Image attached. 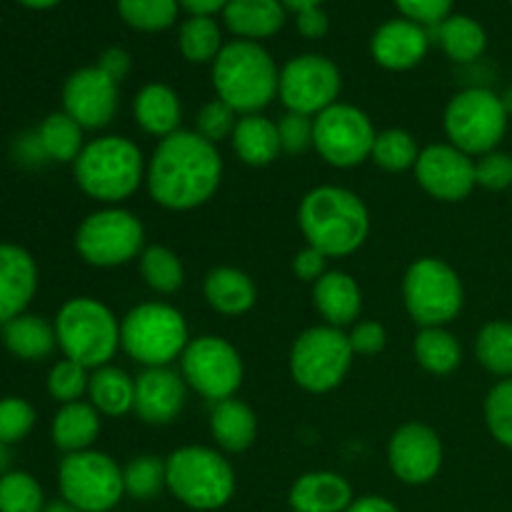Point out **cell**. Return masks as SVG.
Segmentation results:
<instances>
[{"label": "cell", "mask_w": 512, "mask_h": 512, "mask_svg": "<svg viewBox=\"0 0 512 512\" xmlns=\"http://www.w3.org/2000/svg\"><path fill=\"white\" fill-rule=\"evenodd\" d=\"M45 512H80V510L70 508L68 503H63V500H60V503H53V505H48V508H45Z\"/></svg>", "instance_id": "cell-58"}, {"label": "cell", "mask_w": 512, "mask_h": 512, "mask_svg": "<svg viewBox=\"0 0 512 512\" xmlns=\"http://www.w3.org/2000/svg\"><path fill=\"white\" fill-rule=\"evenodd\" d=\"M210 435L223 453H245L258 438V418L243 400H220L210 410Z\"/></svg>", "instance_id": "cell-26"}, {"label": "cell", "mask_w": 512, "mask_h": 512, "mask_svg": "<svg viewBox=\"0 0 512 512\" xmlns=\"http://www.w3.org/2000/svg\"><path fill=\"white\" fill-rule=\"evenodd\" d=\"M485 425L503 448L512 450V378L500 380L485 398Z\"/></svg>", "instance_id": "cell-42"}, {"label": "cell", "mask_w": 512, "mask_h": 512, "mask_svg": "<svg viewBox=\"0 0 512 512\" xmlns=\"http://www.w3.org/2000/svg\"><path fill=\"white\" fill-rule=\"evenodd\" d=\"M23 5H28V8H50V5L60 3V0H20Z\"/></svg>", "instance_id": "cell-57"}, {"label": "cell", "mask_w": 512, "mask_h": 512, "mask_svg": "<svg viewBox=\"0 0 512 512\" xmlns=\"http://www.w3.org/2000/svg\"><path fill=\"white\" fill-rule=\"evenodd\" d=\"M75 250L93 268H120L143 255L145 228L123 205H105L78 225Z\"/></svg>", "instance_id": "cell-11"}, {"label": "cell", "mask_w": 512, "mask_h": 512, "mask_svg": "<svg viewBox=\"0 0 512 512\" xmlns=\"http://www.w3.org/2000/svg\"><path fill=\"white\" fill-rule=\"evenodd\" d=\"M418 185L440 203H460L475 190V160L450 143H433L420 150L415 163Z\"/></svg>", "instance_id": "cell-16"}, {"label": "cell", "mask_w": 512, "mask_h": 512, "mask_svg": "<svg viewBox=\"0 0 512 512\" xmlns=\"http://www.w3.org/2000/svg\"><path fill=\"white\" fill-rule=\"evenodd\" d=\"M375 130L365 110L350 103H335L315 118L313 148L333 168H355L373 155Z\"/></svg>", "instance_id": "cell-14"}, {"label": "cell", "mask_w": 512, "mask_h": 512, "mask_svg": "<svg viewBox=\"0 0 512 512\" xmlns=\"http://www.w3.org/2000/svg\"><path fill=\"white\" fill-rule=\"evenodd\" d=\"M8 465H10V453H8V445L0 443V478L8 473Z\"/></svg>", "instance_id": "cell-56"}, {"label": "cell", "mask_w": 512, "mask_h": 512, "mask_svg": "<svg viewBox=\"0 0 512 512\" xmlns=\"http://www.w3.org/2000/svg\"><path fill=\"white\" fill-rule=\"evenodd\" d=\"M330 23H328V15L318 8H305V10H298V30L303 38L308 40H318L323 38L325 33H328Z\"/></svg>", "instance_id": "cell-52"}, {"label": "cell", "mask_w": 512, "mask_h": 512, "mask_svg": "<svg viewBox=\"0 0 512 512\" xmlns=\"http://www.w3.org/2000/svg\"><path fill=\"white\" fill-rule=\"evenodd\" d=\"M293 273L298 275L305 283H318L325 273H328V258H325L320 250L305 245L303 250H298L293 258Z\"/></svg>", "instance_id": "cell-50"}, {"label": "cell", "mask_w": 512, "mask_h": 512, "mask_svg": "<svg viewBox=\"0 0 512 512\" xmlns=\"http://www.w3.org/2000/svg\"><path fill=\"white\" fill-rule=\"evenodd\" d=\"M503 105H505V110H508V115H512V88L503 95Z\"/></svg>", "instance_id": "cell-59"}, {"label": "cell", "mask_w": 512, "mask_h": 512, "mask_svg": "<svg viewBox=\"0 0 512 512\" xmlns=\"http://www.w3.org/2000/svg\"><path fill=\"white\" fill-rule=\"evenodd\" d=\"M178 43L180 53L190 63H210L225 48L218 23L210 15H193L190 20H185L183 28H180Z\"/></svg>", "instance_id": "cell-37"}, {"label": "cell", "mask_w": 512, "mask_h": 512, "mask_svg": "<svg viewBox=\"0 0 512 512\" xmlns=\"http://www.w3.org/2000/svg\"><path fill=\"white\" fill-rule=\"evenodd\" d=\"M35 410L23 398H3L0 400V443L13 445L20 443L25 435L33 430Z\"/></svg>", "instance_id": "cell-45"}, {"label": "cell", "mask_w": 512, "mask_h": 512, "mask_svg": "<svg viewBox=\"0 0 512 512\" xmlns=\"http://www.w3.org/2000/svg\"><path fill=\"white\" fill-rule=\"evenodd\" d=\"M88 403L108 418H123L135 408V378L118 365H103L90 373Z\"/></svg>", "instance_id": "cell-29"}, {"label": "cell", "mask_w": 512, "mask_h": 512, "mask_svg": "<svg viewBox=\"0 0 512 512\" xmlns=\"http://www.w3.org/2000/svg\"><path fill=\"white\" fill-rule=\"evenodd\" d=\"M168 493L185 508L213 512L235 495V470L220 450L208 445H183L165 458Z\"/></svg>", "instance_id": "cell-5"}, {"label": "cell", "mask_w": 512, "mask_h": 512, "mask_svg": "<svg viewBox=\"0 0 512 512\" xmlns=\"http://www.w3.org/2000/svg\"><path fill=\"white\" fill-rule=\"evenodd\" d=\"M125 495L133 500H153L163 490H168L165 460L158 455H138L123 468Z\"/></svg>", "instance_id": "cell-39"}, {"label": "cell", "mask_w": 512, "mask_h": 512, "mask_svg": "<svg viewBox=\"0 0 512 512\" xmlns=\"http://www.w3.org/2000/svg\"><path fill=\"white\" fill-rule=\"evenodd\" d=\"M353 500V485L333 470H310L300 475L288 493L293 512H345Z\"/></svg>", "instance_id": "cell-22"}, {"label": "cell", "mask_w": 512, "mask_h": 512, "mask_svg": "<svg viewBox=\"0 0 512 512\" xmlns=\"http://www.w3.org/2000/svg\"><path fill=\"white\" fill-rule=\"evenodd\" d=\"M508 110L503 98L488 88H468L453 95L445 108L443 128L448 143L470 158L498 150L508 133Z\"/></svg>", "instance_id": "cell-9"}, {"label": "cell", "mask_w": 512, "mask_h": 512, "mask_svg": "<svg viewBox=\"0 0 512 512\" xmlns=\"http://www.w3.org/2000/svg\"><path fill=\"white\" fill-rule=\"evenodd\" d=\"M55 335L65 358L88 370L113 363L120 350V323L98 298H70L55 315Z\"/></svg>", "instance_id": "cell-7"}, {"label": "cell", "mask_w": 512, "mask_h": 512, "mask_svg": "<svg viewBox=\"0 0 512 512\" xmlns=\"http://www.w3.org/2000/svg\"><path fill=\"white\" fill-rule=\"evenodd\" d=\"M298 225L305 243L325 258H348L370 235V213L358 193L343 185H318L298 205Z\"/></svg>", "instance_id": "cell-2"}, {"label": "cell", "mask_w": 512, "mask_h": 512, "mask_svg": "<svg viewBox=\"0 0 512 512\" xmlns=\"http://www.w3.org/2000/svg\"><path fill=\"white\" fill-rule=\"evenodd\" d=\"M140 275L145 285L160 295L178 293L185 283L183 260L165 245H145L140 255Z\"/></svg>", "instance_id": "cell-35"}, {"label": "cell", "mask_w": 512, "mask_h": 512, "mask_svg": "<svg viewBox=\"0 0 512 512\" xmlns=\"http://www.w3.org/2000/svg\"><path fill=\"white\" fill-rule=\"evenodd\" d=\"M475 183L485 190H500L512 188V155L503 150H493L475 160Z\"/></svg>", "instance_id": "cell-46"}, {"label": "cell", "mask_w": 512, "mask_h": 512, "mask_svg": "<svg viewBox=\"0 0 512 512\" xmlns=\"http://www.w3.org/2000/svg\"><path fill=\"white\" fill-rule=\"evenodd\" d=\"M190 343L185 315L160 300H148L120 320V350L145 368H170Z\"/></svg>", "instance_id": "cell-6"}, {"label": "cell", "mask_w": 512, "mask_h": 512, "mask_svg": "<svg viewBox=\"0 0 512 512\" xmlns=\"http://www.w3.org/2000/svg\"><path fill=\"white\" fill-rule=\"evenodd\" d=\"M180 375L190 390L208 403L235 398L245 378V365L238 348L220 335L193 338L180 358Z\"/></svg>", "instance_id": "cell-13"}, {"label": "cell", "mask_w": 512, "mask_h": 512, "mask_svg": "<svg viewBox=\"0 0 512 512\" xmlns=\"http://www.w3.org/2000/svg\"><path fill=\"white\" fill-rule=\"evenodd\" d=\"M430 33L423 25L413 20H388L375 30L370 40V53L375 63L383 65L385 70H410L428 55Z\"/></svg>", "instance_id": "cell-20"}, {"label": "cell", "mask_w": 512, "mask_h": 512, "mask_svg": "<svg viewBox=\"0 0 512 512\" xmlns=\"http://www.w3.org/2000/svg\"><path fill=\"white\" fill-rule=\"evenodd\" d=\"M278 135L283 153L303 155L313 148L315 138V118L300 113H285L278 120Z\"/></svg>", "instance_id": "cell-47"}, {"label": "cell", "mask_w": 512, "mask_h": 512, "mask_svg": "<svg viewBox=\"0 0 512 512\" xmlns=\"http://www.w3.org/2000/svg\"><path fill=\"white\" fill-rule=\"evenodd\" d=\"M235 155L243 160L250 168H265V165L275 163L278 155L283 153L280 148L278 123L265 118L263 113L255 115H240L235 133L230 138Z\"/></svg>", "instance_id": "cell-28"}, {"label": "cell", "mask_w": 512, "mask_h": 512, "mask_svg": "<svg viewBox=\"0 0 512 512\" xmlns=\"http://www.w3.org/2000/svg\"><path fill=\"white\" fill-rule=\"evenodd\" d=\"M50 435H53L55 448L63 450L65 455L90 450V445L100 435V413L85 400L63 405L55 413Z\"/></svg>", "instance_id": "cell-30"}, {"label": "cell", "mask_w": 512, "mask_h": 512, "mask_svg": "<svg viewBox=\"0 0 512 512\" xmlns=\"http://www.w3.org/2000/svg\"><path fill=\"white\" fill-rule=\"evenodd\" d=\"M203 295L210 308L225 318H238V315L250 313L255 300H258L253 278L243 270L230 268V265H220L205 275Z\"/></svg>", "instance_id": "cell-25"}, {"label": "cell", "mask_w": 512, "mask_h": 512, "mask_svg": "<svg viewBox=\"0 0 512 512\" xmlns=\"http://www.w3.org/2000/svg\"><path fill=\"white\" fill-rule=\"evenodd\" d=\"M348 338H350V345H353V353L363 355V358L383 353L385 345H388V333H385V328L378 323V320H363V323H355L353 330L348 333Z\"/></svg>", "instance_id": "cell-49"}, {"label": "cell", "mask_w": 512, "mask_h": 512, "mask_svg": "<svg viewBox=\"0 0 512 512\" xmlns=\"http://www.w3.org/2000/svg\"><path fill=\"white\" fill-rule=\"evenodd\" d=\"M3 343L15 358L43 360L55 350L58 335H55V325H50L45 318L23 313L3 323Z\"/></svg>", "instance_id": "cell-31"}, {"label": "cell", "mask_w": 512, "mask_h": 512, "mask_svg": "<svg viewBox=\"0 0 512 512\" xmlns=\"http://www.w3.org/2000/svg\"><path fill=\"white\" fill-rule=\"evenodd\" d=\"M98 68L103 70V73L108 75V78H113L115 83H120V80L128 78V73H130V55H128V50L108 48L103 55H100Z\"/></svg>", "instance_id": "cell-51"}, {"label": "cell", "mask_w": 512, "mask_h": 512, "mask_svg": "<svg viewBox=\"0 0 512 512\" xmlns=\"http://www.w3.org/2000/svg\"><path fill=\"white\" fill-rule=\"evenodd\" d=\"M393 3L398 5L405 18L423 25V28L443 23L453 8V0H393Z\"/></svg>", "instance_id": "cell-48"}, {"label": "cell", "mask_w": 512, "mask_h": 512, "mask_svg": "<svg viewBox=\"0 0 512 512\" xmlns=\"http://www.w3.org/2000/svg\"><path fill=\"white\" fill-rule=\"evenodd\" d=\"M475 358L488 373L512 378V323L493 320L475 338Z\"/></svg>", "instance_id": "cell-36"}, {"label": "cell", "mask_w": 512, "mask_h": 512, "mask_svg": "<svg viewBox=\"0 0 512 512\" xmlns=\"http://www.w3.org/2000/svg\"><path fill=\"white\" fill-rule=\"evenodd\" d=\"M63 110L83 130H103L118 113V83L98 65L80 68L65 80Z\"/></svg>", "instance_id": "cell-18"}, {"label": "cell", "mask_w": 512, "mask_h": 512, "mask_svg": "<svg viewBox=\"0 0 512 512\" xmlns=\"http://www.w3.org/2000/svg\"><path fill=\"white\" fill-rule=\"evenodd\" d=\"M90 373L93 370L75 363V360H60V363L53 365L48 375V393L53 395V400L63 405L78 403V400H83V395H88Z\"/></svg>", "instance_id": "cell-43"}, {"label": "cell", "mask_w": 512, "mask_h": 512, "mask_svg": "<svg viewBox=\"0 0 512 512\" xmlns=\"http://www.w3.org/2000/svg\"><path fill=\"white\" fill-rule=\"evenodd\" d=\"M58 485L63 503L80 512H110L125 498L123 468L100 450L65 455Z\"/></svg>", "instance_id": "cell-12"}, {"label": "cell", "mask_w": 512, "mask_h": 512, "mask_svg": "<svg viewBox=\"0 0 512 512\" xmlns=\"http://www.w3.org/2000/svg\"><path fill=\"white\" fill-rule=\"evenodd\" d=\"M345 512H400V508L383 495H363V498H355Z\"/></svg>", "instance_id": "cell-53"}, {"label": "cell", "mask_w": 512, "mask_h": 512, "mask_svg": "<svg viewBox=\"0 0 512 512\" xmlns=\"http://www.w3.org/2000/svg\"><path fill=\"white\" fill-rule=\"evenodd\" d=\"M413 355L425 373L438 378L455 373L463 363L458 338L448 328H420L413 340Z\"/></svg>", "instance_id": "cell-33"}, {"label": "cell", "mask_w": 512, "mask_h": 512, "mask_svg": "<svg viewBox=\"0 0 512 512\" xmlns=\"http://www.w3.org/2000/svg\"><path fill=\"white\" fill-rule=\"evenodd\" d=\"M280 3H283L285 8H290L298 13V10H305V8H318L323 0H280Z\"/></svg>", "instance_id": "cell-55"}, {"label": "cell", "mask_w": 512, "mask_h": 512, "mask_svg": "<svg viewBox=\"0 0 512 512\" xmlns=\"http://www.w3.org/2000/svg\"><path fill=\"white\" fill-rule=\"evenodd\" d=\"M313 305L323 315L325 325L345 328L360 318L363 290L345 270H328L318 283H313Z\"/></svg>", "instance_id": "cell-23"}, {"label": "cell", "mask_w": 512, "mask_h": 512, "mask_svg": "<svg viewBox=\"0 0 512 512\" xmlns=\"http://www.w3.org/2000/svg\"><path fill=\"white\" fill-rule=\"evenodd\" d=\"M38 290L33 255L13 243H0V325L25 313Z\"/></svg>", "instance_id": "cell-21"}, {"label": "cell", "mask_w": 512, "mask_h": 512, "mask_svg": "<svg viewBox=\"0 0 512 512\" xmlns=\"http://www.w3.org/2000/svg\"><path fill=\"white\" fill-rule=\"evenodd\" d=\"M45 495L38 480L23 470H8L0 478V512H45Z\"/></svg>", "instance_id": "cell-40"}, {"label": "cell", "mask_w": 512, "mask_h": 512, "mask_svg": "<svg viewBox=\"0 0 512 512\" xmlns=\"http://www.w3.org/2000/svg\"><path fill=\"white\" fill-rule=\"evenodd\" d=\"M223 183V158L218 145L183 130L158 140L145 168V188L155 205L173 213L200 208Z\"/></svg>", "instance_id": "cell-1"}, {"label": "cell", "mask_w": 512, "mask_h": 512, "mask_svg": "<svg viewBox=\"0 0 512 512\" xmlns=\"http://www.w3.org/2000/svg\"><path fill=\"white\" fill-rule=\"evenodd\" d=\"M178 3L183 5L190 15H213L218 13V10H225V5H228L230 0H178Z\"/></svg>", "instance_id": "cell-54"}, {"label": "cell", "mask_w": 512, "mask_h": 512, "mask_svg": "<svg viewBox=\"0 0 512 512\" xmlns=\"http://www.w3.org/2000/svg\"><path fill=\"white\" fill-rule=\"evenodd\" d=\"M38 143L43 148V155L55 163H75L85 148L83 128L70 118L65 110L50 113L38 128Z\"/></svg>", "instance_id": "cell-34"}, {"label": "cell", "mask_w": 512, "mask_h": 512, "mask_svg": "<svg viewBox=\"0 0 512 512\" xmlns=\"http://www.w3.org/2000/svg\"><path fill=\"white\" fill-rule=\"evenodd\" d=\"M238 120L240 115L235 113L228 103L215 98L198 110V118H195V133H198L200 138L208 140V143L220 145L223 140L233 138Z\"/></svg>", "instance_id": "cell-44"}, {"label": "cell", "mask_w": 512, "mask_h": 512, "mask_svg": "<svg viewBox=\"0 0 512 512\" xmlns=\"http://www.w3.org/2000/svg\"><path fill=\"white\" fill-rule=\"evenodd\" d=\"M353 360V345L343 328L315 325L303 330L290 348V378L305 393L323 395L348 378Z\"/></svg>", "instance_id": "cell-8"}, {"label": "cell", "mask_w": 512, "mask_h": 512, "mask_svg": "<svg viewBox=\"0 0 512 512\" xmlns=\"http://www.w3.org/2000/svg\"><path fill=\"white\" fill-rule=\"evenodd\" d=\"M343 75L325 55L305 53L288 60L280 70L278 98L288 113L318 118L330 105L340 103Z\"/></svg>", "instance_id": "cell-15"}, {"label": "cell", "mask_w": 512, "mask_h": 512, "mask_svg": "<svg viewBox=\"0 0 512 512\" xmlns=\"http://www.w3.org/2000/svg\"><path fill=\"white\" fill-rule=\"evenodd\" d=\"M145 160L138 143L125 135H100L85 143L75 158V183L88 198L103 205H120L145 183Z\"/></svg>", "instance_id": "cell-3"}, {"label": "cell", "mask_w": 512, "mask_h": 512, "mask_svg": "<svg viewBox=\"0 0 512 512\" xmlns=\"http://www.w3.org/2000/svg\"><path fill=\"white\" fill-rule=\"evenodd\" d=\"M118 13L130 28L158 33L178 18V0H118Z\"/></svg>", "instance_id": "cell-41"}, {"label": "cell", "mask_w": 512, "mask_h": 512, "mask_svg": "<svg viewBox=\"0 0 512 512\" xmlns=\"http://www.w3.org/2000/svg\"><path fill=\"white\" fill-rule=\"evenodd\" d=\"M428 33L430 40H438L445 55L455 63H473L483 55L485 45H488L483 25L468 15H448L443 23L428 28Z\"/></svg>", "instance_id": "cell-32"}, {"label": "cell", "mask_w": 512, "mask_h": 512, "mask_svg": "<svg viewBox=\"0 0 512 512\" xmlns=\"http://www.w3.org/2000/svg\"><path fill=\"white\" fill-rule=\"evenodd\" d=\"M403 303L420 328H445L463 310V280L445 260L418 258L405 270Z\"/></svg>", "instance_id": "cell-10"}, {"label": "cell", "mask_w": 512, "mask_h": 512, "mask_svg": "<svg viewBox=\"0 0 512 512\" xmlns=\"http://www.w3.org/2000/svg\"><path fill=\"white\" fill-rule=\"evenodd\" d=\"M225 25L238 40L270 38L285 25V5L280 0H230L223 10Z\"/></svg>", "instance_id": "cell-27"}, {"label": "cell", "mask_w": 512, "mask_h": 512, "mask_svg": "<svg viewBox=\"0 0 512 512\" xmlns=\"http://www.w3.org/2000/svg\"><path fill=\"white\" fill-rule=\"evenodd\" d=\"M443 440L430 425L405 423L390 435V473L405 485H425L438 478L443 468Z\"/></svg>", "instance_id": "cell-17"}, {"label": "cell", "mask_w": 512, "mask_h": 512, "mask_svg": "<svg viewBox=\"0 0 512 512\" xmlns=\"http://www.w3.org/2000/svg\"><path fill=\"white\" fill-rule=\"evenodd\" d=\"M280 70L265 48L235 40L213 60V88L238 115H255L278 98Z\"/></svg>", "instance_id": "cell-4"}, {"label": "cell", "mask_w": 512, "mask_h": 512, "mask_svg": "<svg viewBox=\"0 0 512 512\" xmlns=\"http://www.w3.org/2000/svg\"><path fill=\"white\" fill-rule=\"evenodd\" d=\"M418 140L413 138V133L403 128H388L383 133H378L373 145V160L378 168L388 170V173H403V170L415 168L418 163Z\"/></svg>", "instance_id": "cell-38"}, {"label": "cell", "mask_w": 512, "mask_h": 512, "mask_svg": "<svg viewBox=\"0 0 512 512\" xmlns=\"http://www.w3.org/2000/svg\"><path fill=\"white\" fill-rule=\"evenodd\" d=\"M188 383L173 368H145L135 378V408L143 423L170 425L188 403Z\"/></svg>", "instance_id": "cell-19"}, {"label": "cell", "mask_w": 512, "mask_h": 512, "mask_svg": "<svg viewBox=\"0 0 512 512\" xmlns=\"http://www.w3.org/2000/svg\"><path fill=\"white\" fill-rule=\"evenodd\" d=\"M133 120L143 133L163 140L178 133L183 120V105L178 93L165 83H148L133 100Z\"/></svg>", "instance_id": "cell-24"}]
</instances>
